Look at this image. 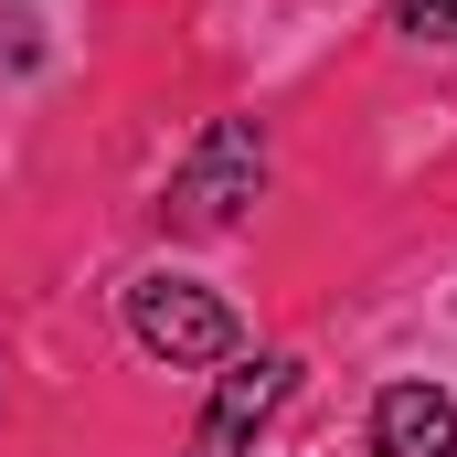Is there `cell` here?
<instances>
[{
	"instance_id": "4",
	"label": "cell",
	"mask_w": 457,
	"mask_h": 457,
	"mask_svg": "<svg viewBox=\"0 0 457 457\" xmlns=\"http://www.w3.org/2000/svg\"><path fill=\"white\" fill-rule=\"evenodd\" d=\"M372 457H457V404L436 383H394L372 404Z\"/></svg>"
},
{
	"instance_id": "5",
	"label": "cell",
	"mask_w": 457,
	"mask_h": 457,
	"mask_svg": "<svg viewBox=\"0 0 457 457\" xmlns=\"http://www.w3.org/2000/svg\"><path fill=\"white\" fill-rule=\"evenodd\" d=\"M394 21L415 43H457V0H394Z\"/></svg>"
},
{
	"instance_id": "3",
	"label": "cell",
	"mask_w": 457,
	"mask_h": 457,
	"mask_svg": "<svg viewBox=\"0 0 457 457\" xmlns=\"http://www.w3.org/2000/svg\"><path fill=\"white\" fill-rule=\"evenodd\" d=\"M287 383H298V361H277V351L234 361L224 383H213V404H203V426H192V447H181V457H245V447H255V426L287 404Z\"/></svg>"
},
{
	"instance_id": "1",
	"label": "cell",
	"mask_w": 457,
	"mask_h": 457,
	"mask_svg": "<svg viewBox=\"0 0 457 457\" xmlns=\"http://www.w3.org/2000/svg\"><path fill=\"white\" fill-rule=\"evenodd\" d=\"M128 330H138L149 361H170V372L234 361V309L213 287H192V277H138V287H128Z\"/></svg>"
},
{
	"instance_id": "2",
	"label": "cell",
	"mask_w": 457,
	"mask_h": 457,
	"mask_svg": "<svg viewBox=\"0 0 457 457\" xmlns=\"http://www.w3.org/2000/svg\"><path fill=\"white\" fill-rule=\"evenodd\" d=\"M255 181H266V138H255L245 117H213V128L192 138V160L170 170V213H181V224H234V213L255 203Z\"/></svg>"
}]
</instances>
